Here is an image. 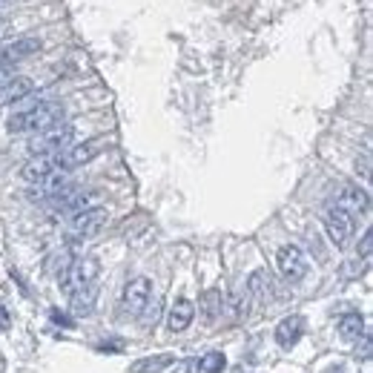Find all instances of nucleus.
I'll list each match as a JSON object with an SVG mask.
<instances>
[{
    "instance_id": "obj_21",
    "label": "nucleus",
    "mask_w": 373,
    "mask_h": 373,
    "mask_svg": "<svg viewBox=\"0 0 373 373\" xmlns=\"http://www.w3.org/2000/svg\"><path fill=\"white\" fill-rule=\"evenodd\" d=\"M247 308H250V298H247V293H244V290L230 293V298H227V313H230L236 322L247 316Z\"/></svg>"
},
{
    "instance_id": "obj_3",
    "label": "nucleus",
    "mask_w": 373,
    "mask_h": 373,
    "mask_svg": "<svg viewBox=\"0 0 373 373\" xmlns=\"http://www.w3.org/2000/svg\"><path fill=\"white\" fill-rule=\"evenodd\" d=\"M98 273H101L98 259H95V256H81V259H72V261H69V267L58 276V281H60V290H63V293H75V290L84 287V284H92V281L98 279Z\"/></svg>"
},
{
    "instance_id": "obj_17",
    "label": "nucleus",
    "mask_w": 373,
    "mask_h": 373,
    "mask_svg": "<svg viewBox=\"0 0 373 373\" xmlns=\"http://www.w3.org/2000/svg\"><path fill=\"white\" fill-rule=\"evenodd\" d=\"M193 319H195V305L190 302V298H178V302L170 308V313H167V325H170L173 333L187 330L193 325Z\"/></svg>"
},
{
    "instance_id": "obj_19",
    "label": "nucleus",
    "mask_w": 373,
    "mask_h": 373,
    "mask_svg": "<svg viewBox=\"0 0 373 373\" xmlns=\"http://www.w3.org/2000/svg\"><path fill=\"white\" fill-rule=\"evenodd\" d=\"M201 313H204V322L212 325L221 313H224V298H221V290H207L201 296Z\"/></svg>"
},
{
    "instance_id": "obj_24",
    "label": "nucleus",
    "mask_w": 373,
    "mask_h": 373,
    "mask_svg": "<svg viewBox=\"0 0 373 373\" xmlns=\"http://www.w3.org/2000/svg\"><path fill=\"white\" fill-rule=\"evenodd\" d=\"M49 316H52V322H55V325H60V328H75V319L63 316V310H58V308H52V310H49Z\"/></svg>"
},
{
    "instance_id": "obj_28",
    "label": "nucleus",
    "mask_w": 373,
    "mask_h": 373,
    "mask_svg": "<svg viewBox=\"0 0 373 373\" xmlns=\"http://www.w3.org/2000/svg\"><path fill=\"white\" fill-rule=\"evenodd\" d=\"M12 325V319H9V313H6V308L4 305H0V330H6Z\"/></svg>"
},
{
    "instance_id": "obj_6",
    "label": "nucleus",
    "mask_w": 373,
    "mask_h": 373,
    "mask_svg": "<svg viewBox=\"0 0 373 373\" xmlns=\"http://www.w3.org/2000/svg\"><path fill=\"white\" fill-rule=\"evenodd\" d=\"M149 296H153V281H149L146 276L129 279L124 293H121V313L124 316H138L149 305Z\"/></svg>"
},
{
    "instance_id": "obj_5",
    "label": "nucleus",
    "mask_w": 373,
    "mask_h": 373,
    "mask_svg": "<svg viewBox=\"0 0 373 373\" xmlns=\"http://www.w3.org/2000/svg\"><path fill=\"white\" fill-rule=\"evenodd\" d=\"M90 198H92L90 190H81V187L69 184V187H63L60 193H55V195L46 201V210H49L55 218H60V215H75V212H81V210L90 207Z\"/></svg>"
},
{
    "instance_id": "obj_14",
    "label": "nucleus",
    "mask_w": 373,
    "mask_h": 373,
    "mask_svg": "<svg viewBox=\"0 0 373 373\" xmlns=\"http://www.w3.org/2000/svg\"><path fill=\"white\" fill-rule=\"evenodd\" d=\"M69 305H72V313L75 316H92L95 305H98V284H84L75 293H69Z\"/></svg>"
},
{
    "instance_id": "obj_12",
    "label": "nucleus",
    "mask_w": 373,
    "mask_h": 373,
    "mask_svg": "<svg viewBox=\"0 0 373 373\" xmlns=\"http://www.w3.org/2000/svg\"><path fill=\"white\" fill-rule=\"evenodd\" d=\"M302 336H305V319L298 316V313L284 316V319L279 322V328H276V342H279V347H281V350L296 347Z\"/></svg>"
},
{
    "instance_id": "obj_18",
    "label": "nucleus",
    "mask_w": 373,
    "mask_h": 373,
    "mask_svg": "<svg viewBox=\"0 0 373 373\" xmlns=\"http://www.w3.org/2000/svg\"><path fill=\"white\" fill-rule=\"evenodd\" d=\"M339 336H342L345 342L362 339V336H364V319H362V313H345V316L339 319Z\"/></svg>"
},
{
    "instance_id": "obj_2",
    "label": "nucleus",
    "mask_w": 373,
    "mask_h": 373,
    "mask_svg": "<svg viewBox=\"0 0 373 373\" xmlns=\"http://www.w3.org/2000/svg\"><path fill=\"white\" fill-rule=\"evenodd\" d=\"M75 144V126L72 124H58L46 132H38L29 138L26 149L32 156H55V153H63Z\"/></svg>"
},
{
    "instance_id": "obj_11",
    "label": "nucleus",
    "mask_w": 373,
    "mask_h": 373,
    "mask_svg": "<svg viewBox=\"0 0 373 373\" xmlns=\"http://www.w3.org/2000/svg\"><path fill=\"white\" fill-rule=\"evenodd\" d=\"M333 207L345 210L347 215H359V212H367L370 198H367V193H364L362 187H356V184H342L339 193H336V198H333Z\"/></svg>"
},
{
    "instance_id": "obj_27",
    "label": "nucleus",
    "mask_w": 373,
    "mask_h": 373,
    "mask_svg": "<svg viewBox=\"0 0 373 373\" xmlns=\"http://www.w3.org/2000/svg\"><path fill=\"white\" fill-rule=\"evenodd\" d=\"M15 78V69L12 66H0V87H4L6 81H12Z\"/></svg>"
},
{
    "instance_id": "obj_9",
    "label": "nucleus",
    "mask_w": 373,
    "mask_h": 373,
    "mask_svg": "<svg viewBox=\"0 0 373 373\" xmlns=\"http://www.w3.org/2000/svg\"><path fill=\"white\" fill-rule=\"evenodd\" d=\"M101 153V141H84V144H72L69 149L60 153V170L72 173L75 167H84L90 164L95 156Z\"/></svg>"
},
{
    "instance_id": "obj_15",
    "label": "nucleus",
    "mask_w": 373,
    "mask_h": 373,
    "mask_svg": "<svg viewBox=\"0 0 373 373\" xmlns=\"http://www.w3.org/2000/svg\"><path fill=\"white\" fill-rule=\"evenodd\" d=\"M270 290H273L270 273H267V270H253L250 279H247V284H244V293H247L250 302H253V305H264L267 296H270Z\"/></svg>"
},
{
    "instance_id": "obj_8",
    "label": "nucleus",
    "mask_w": 373,
    "mask_h": 373,
    "mask_svg": "<svg viewBox=\"0 0 373 373\" xmlns=\"http://www.w3.org/2000/svg\"><path fill=\"white\" fill-rule=\"evenodd\" d=\"M276 267L279 273L284 276V281H302L308 276V256L302 253V247H296V244H284L276 256Z\"/></svg>"
},
{
    "instance_id": "obj_23",
    "label": "nucleus",
    "mask_w": 373,
    "mask_h": 373,
    "mask_svg": "<svg viewBox=\"0 0 373 373\" xmlns=\"http://www.w3.org/2000/svg\"><path fill=\"white\" fill-rule=\"evenodd\" d=\"M158 310H161V302H156L153 308H149V305H146V308L141 310V313H146V316H144V325H146V328H153V325L158 322Z\"/></svg>"
},
{
    "instance_id": "obj_25",
    "label": "nucleus",
    "mask_w": 373,
    "mask_h": 373,
    "mask_svg": "<svg viewBox=\"0 0 373 373\" xmlns=\"http://www.w3.org/2000/svg\"><path fill=\"white\" fill-rule=\"evenodd\" d=\"M370 356H373V339H370V336H362V350H359V359H362V362H370Z\"/></svg>"
},
{
    "instance_id": "obj_20",
    "label": "nucleus",
    "mask_w": 373,
    "mask_h": 373,
    "mask_svg": "<svg viewBox=\"0 0 373 373\" xmlns=\"http://www.w3.org/2000/svg\"><path fill=\"white\" fill-rule=\"evenodd\" d=\"M173 362H175V356H170V353H161V356H146V359H141V362H135V364H132V373H158V370L170 367Z\"/></svg>"
},
{
    "instance_id": "obj_16",
    "label": "nucleus",
    "mask_w": 373,
    "mask_h": 373,
    "mask_svg": "<svg viewBox=\"0 0 373 373\" xmlns=\"http://www.w3.org/2000/svg\"><path fill=\"white\" fill-rule=\"evenodd\" d=\"M32 90H35L32 78H23V75H15L12 81H6L4 87H0V107H9V104L23 101L26 95H32Z\"/></svg>"
},
{
    "instance_id": "obj_13",
    "label": "nucleus",
    "mask_w": 373,
    "mask_h": 373,
    "mask_svg": "<svg viewBox=\"0 0 373 373\" xmlns=\"http://www.w3.org/2000/svg\"><path fill=\"white\" fill-rule=\"evenodd\" d=\"M38 49H40L38 38H18L12 43H4V46H0V66H15L18 60L35 55Z\"/></svg>"
},
{
    "instance_id": "obj_26",
    "label": "nucleus",
    "mask_w": 373,
    "mask_h": 373,
    "mask_svg": "<svg viewBox=\"0 0 373 373\" xmlns=\"http://www.w3.org/2000/svg\"><path fill=\"white\" fill-rule=\"evenodd\" d=\"M370 247H373V236H370V230H364V236H362V247H359V253H362L364 261L370 259Z\"/></svg>"
},
{
    "instance_id": "obj_22",
    "label": "nucleus",
    "mask_w": 373,
    "mask_h": 373,
    "mask_svg": "<svg viewBox=\"0 0 373 373\" xmlns=\"http://www.w3.org/2000/svg\"><path fill=\"white\" fill-rule=\"evenodd\" d=\"M224 367H227V356L218 353V350H212L204 359H198V373H221Z\"/></svg>"
},
{
    "instance_id": "obj_10",
    "label": "nucleus",
    "mask_w": 373,
    "mask_h": 373,
    "mask_svg": "<svg viewBox=\"0 0 373 373\" xmlns=\"http://www.w3.org/2000/svg\"><path fill=\"white\" fill-rule=\"evenodd\" d=\"M58 170H60V153H55V156H32L21 167V178L29 181V184H38V181H43L46 175H52Z\"/></svg>"
},
{
    "instance_id": "obj_29",
    "label": "nucleus",
    "mask_w": 373,
    "mask_h": 373,
    "mask_svg": "<svg viewBox=\"0 0 373 373\" xmlns=\"http://www.w3.org/2000/svg\"><path fill=\"white\" fill-rule=\"evenodd\" d=\"M15 4H18V0H0V12H9Z\"/></svg>"
},
{
    "instance_id": "obj_1",
    "label": "nucleus",
    "mask_w": 373,
    "mask_h": 373,
    "mask_svg": "<svg viewBox=\"0 0 373 373\" xmlns=\"http://www.w3.org/2000/svg\"><path fill=\"white\" fill-rule=\"evenodd\" d=\"M63 115H66V107L60 101H40L23 112H15L6 121V129L12 135H18V132H35L38 135V132H46V129L63 124Z\"/></svg>"
},
{
    "instance_id": "obj_4",
    "label": "nucleus",
    "mask_w": 373,
    "mask_h": 373,
    "mask_svg": "<svg viewBox=\"0 0 373 373\" xmlns=\"http://www.w3.org/2000/svg\"><path fill=\"white\" fill-rule=\"evenodd\" d=\"M109 212L107 207H87L81 212H75L72 221H69V242H84V239H92L104 230V224H107Z\"/></svg>"
},
{
    "instance_id": "obj_7",
    "label": "nucleus",
    "mask_w": 373,
    "mask_h": 373,
    "mask_svg": "<svg viewBox=\"0 0 373 373\" xmlns=\"http://www.w3.org/2000/svg\"><path fill=\"white\" fill-rule=\"evenodd\" d=\"M322 224H325L328 239H330L339 250L347 247V242H350V236H353V230H356L353 215H347V212L339 210V207H328L325 215H322Z\"/></svg>"
}]
</instances>
